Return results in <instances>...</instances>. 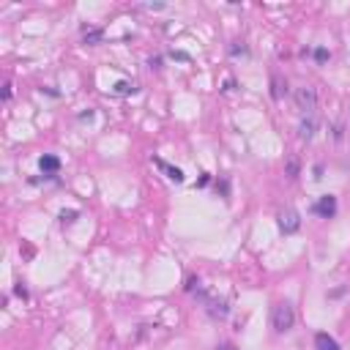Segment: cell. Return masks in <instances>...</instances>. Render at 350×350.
Returning a JSON list of instances; mask_svg holds the SVG:
<instances>
[{"instance_id": "1", "label": "cell", "mask_w": 350, "mask_h": 350, "mask_svg": "<svg viewBox=\"0 0 350 350\" xmlns=\"http://www.w3.org/2000/svg\"><path fill=\"white\" fill-rule=\"evenodd\" d=\"M293 323H296V312H293V304L279 301L277 306H274V312H271V326H274V331L285 334V331L293 328Z\"/></svg>"}, {"instance_id": "2", "label": "cell", "mask_w": 350, "mask_h": 350, "mask_svg": "<svg viewBox=\"0 0 350 350\" xmlns=\"http://www.w3.org/2000/svg\"><path fill=\"white\" fill-rule=\"evenodd\" d=\"M296 107L304 112V115H312L317 107V91L312 85H304L296 91Z\"/></svg>"}, {"instance_id": "3", "label": "cell", "mask_w": 350, "mask_h": 350, "mask_svg": "<svg viewBox=\"0 0 350 350\" xmlns=\"http://www.w3.org/2000/svg\"><path fill=\"white\" fill-rule=\"evenodd\" d=\"M197 293H200V298H203V304H205V309H208V315H214V317H227V312H230L227 301H222V298H211L208 293L200 290V287H197Z\"/></svg>"}, {"instance_id": "4", "label": "cell", "mask_w": 350, "mask_h": 350, "mask_svg": "<svg viewBox=\"0 0 350 350\" xmlns=\"http://www.w3.org/2000/svg\"><path fill=\"white\" fill-rule=\"evenodd\" d=\"M301 227V216H298V211H293V208H287V211H282L279 214V230L282 233H296V230Z\"/></svg>"}, {"instance_id": "5", "label": "cell", "mask_w": 350, "mask_h": 350, "mask_svg": "<svg viewBox=\"0 0 350 350\" xmlns=\"http://www.w3.org/2000/svg\"><path fill=\"white\" fill-rule=\"evenodd\" d=\"M312 211H315L317 216H323V219L336 216V197L334 195H323L315 205H312Z\"/></svg>"}, {"instance_id": "6", "label": "cell", "mask_w": 350, "mask_h": 350, "mask_svg": "<svg viewBox=\"0 0 350 350\" xmlns=\"http://www.w3.org/2000/svg\"><path fill=\"white\" fill-rule=\"evenodd\" d=\"M39 167H41V172H47L49 178H55V172L60 170V159H58V156H52V153H44L39 159Z\"/></svg>"}, {"instance_id": "7", "label": "cell", "mask_w": 350, "mask_h": 350, "mask_svg": "<svg viewBox=\"0 0 350 350\" xmlns=\"http://www.w3.org/2000/svg\"><path fill=\"white\" fill-rule=\"evenodd\" d=\"M315 131H317V118L315 115H306L304 121L298 123V137H301V140H312Z\"/></svg>"}, {"instance_id": "8", "label": "cell", "mask_w": 350, "mask_h": 350, "mask_svg": "<svg viewBox=\"0 0 350 350\" xmlns=\"http://www.w3.org/2000/svg\"><path fill=\"white\" fill-rule=\"evenodd\" d=\"M153 164L159 167V170H164V172H167V178H170V181H175V184H184V172H181L178 167L167 164L164 159H153Z\"/></svg>"}, {"instance_id": "9", "label": "cell", "mask_w": 350, "mask_h": 350, "mask_svg": "<svg viewBox=\"0 0 350 350\" xmlns=\"http://www.w3.org/2000/svg\"><path fill=\"white\" fill-rule=\"evenodd\" d=\"M315 347L317 350H339V345H336V339L331 334H326V331H320V334H315Z\"/></svg>"}, {"instance_id": "10", "label": "cell", "mask_w": 350, "mask_h": 350, "mask_svg": "<svg viewBox=\"0 0 350 350\" xmlns=\"http://www.w3.org/2000/svg\"><path fill=\"white\" fill-rule=\"evenodd\" d=\"M285 93H287V79H282L279 74H274V77H271V96L279 102Z\"/></svg>"}, {"instance_id": "11", "label": "cell", "mask_w": 350, "mask_h": 350, "mask_svg": "<svg viewBox=\"0 0 350 350\" xmlns=\"http://www.w3.org/2000/svg\"><path fill=\"white\" fill-rule=\"evenodd\" d=\"M285 172L290 181L298 178V172H301V164H298V156H287V164H285Z\"/></svg>"}, {"instance_id": "12", "label": "cell", "mask_w": 350, "mask_h": 350, "mask_svg": "<svg viewBox=\"0 0 350 350\" xmlns=\"http://www.w3.org/2000/svg\"><path fill=\"white\" fill-rule=\"evenodd\" d=\"M104 39V30H85V44H91V47H96V44L99 41H102Z\"/></svg>"}, {"instance_id": "13", "label": "cell", "mask_w": 350, "mask_h": 350, "mask_svg": "<svg viewBox=\"0 0 350 350\" xmlns=\"http://www.w3.org/2000/svg\"><path fill=\"white\" fill-rule=\"evenodd\" d=\"M137 85L134 82H118L115 85V93H121V96H126V93H134Z\"/></svg>"}, {"instance_id": "14", "label": "cell", "mask_w": 350, "mask_h": 350, "mask_svg": "<svg viewBox=\"0 0 350 350\" xmlns=\"http://www.w3.org/2000/svg\"><path fill=\"white\" fill-rule=\"evenodd\" d=\"M312 55H315V60H317V63H326V60L331 58V52H328L326 47H317V49H315V52H312Z\"/></svg>"}, {"instance_id": "15", "label": "cell", "mask_w": 350, "mask_h": 350, "mask_svg": "<svg viewBox=\"0 0 350 350\" xmlns=\"http://www.w3.org/2000/svg\"><path fill=\"white\" fill-rule=\"evenodd\" d=\"M77 216H79L77 211H60V222H63V224H71Z\"/></svg>"}, {"instance_id": "16", "label": "cell", "mask_w": 350, "mask_h": 350, "mask_svg": "<svg viewBox=\"0 0 350 350\" xmlns=\"http://www.w3.org/2000/svg\"><path fill=\"white\" fill-rule=\"evenodd\" d=\"M246 52H249V49L243 47V44H238V41H235L233 47H230V55H235V58H238V55H246Z\"/></svg>"}, {"instance_id": "17", "label": "cell", "mask_w": 350, "mask_h": 350, "mask_svg": "<svg viewBox=\"0 0 350 350\" xmlns=\"http://www.w3.org/2000/svg\"><path fill=\"white\" fill-rule=\"evenodd\" d=\"M170 58H175V60H192L189 55H186V52H181V49H172V52H170Z\"/></svg>"}, {"instance_id": "18", "label": "cell", "mask_w": 350, "mask_h": 350, "mask_svg": "<svg viewBox=\"0 0 350 350\" xmlns=\"http://www.w3.org/2000/svg\"><path fill=\"white\" fill-rule=\"evenodd\" d=\"M216 189H219V192H222V195H224V197H227V195H230V184H227V181H224V178H222V181H219V186H216Z\"/></svg>"}, {"instance_id": "19", "label": "cell", "mask_w": 350, "mask_h": 350, "mask_svg": "<svg viewBox=\"0 0 350 350\" xmlns=\"http://www.w3.org/2000/svg\"><path fill=\"white\" fill-rule=\"evenodd\" d=\"M11 93H14V85H11V82H6V91H3V99H6V102L11 99Z\"/></svg>"}, {"instance_id": "20", "label": "cell", "mask_w": 350, "mask_h": 350, "mask_svg": "<svg viewBox=\"0 0 350 350\" xmlns=\"http://www.w3.org/2000/svg\"><path fill=\"white\" fill-rule=\"evenodd\" d=\"M14 293H17L20 298H28V290H25V285H17V287H14Z\"/></svg>"}, {"instance_id": "21", "label": "cell", "mask_w": 350, "mask_h": 350, "mask_svg": "<svg viewBox=\"0 0 350 350\" xmlns=\"http://www.w3.org/2000/svg\"><path fill=\"white\" fill-rule=\"evenodd\" d=\"M320 178H323V167L317 164V167H315V181H320Z\"/></svg>"}, {"instance_id": "22", "label": "cell", "mask_w": 350, "mask_h": 350, "mask_svg": "<svg viewBox=\"0 0 350 350\" xmlns=\"http://www.w3.org/2000/svg\"><path fill=\"white\" fill-rule=\"evenodd\" d=\"M216 350H238V347H235V345H219Z\"/></svg>"}]
</instances>
